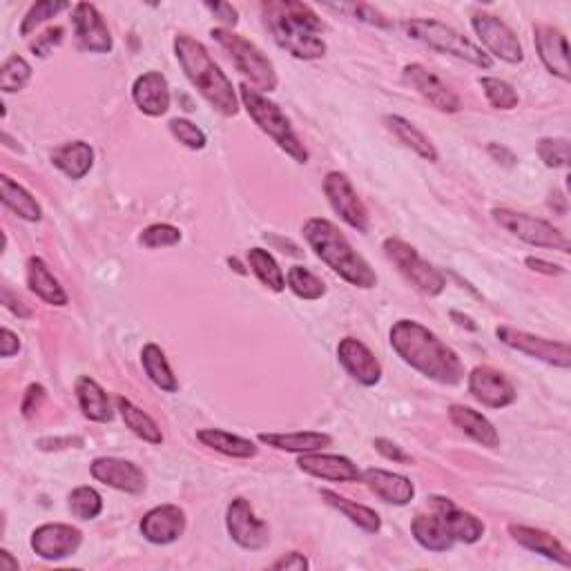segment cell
Returning a JSON list of instances; mask_svg holds the SVG:
<instances>
[{
    "label": "cell",
    "mask_w": 571,
    "mask_h": 571,
    "mask_svg": "<svg viewBox=\"0 0 571 571\" xmlns=\"http://www.w3.org/2000/svg\"><path fill=\"white\" fill-rule=\"evenodd\" d=\"M3 304L18 317H25V319L32 317V311H29V308L25 306V302H21V299L14 297L12 290H9V288H3Z\"/></svg>",
    "instance_id": "57"
},
{
    "label": "cell",
    "mask_w": 571,
    "mask_h": 571,
    "mask_svg": "<svg viewBox=\"0 0 571 571\" xmlns=\"http://www.w3.org/2000/svg\"><path fill=\"white\" fill-rule=\"evenodd\" d=\"M319 496L326 502V505H331L333 509L340 511L348 520L353 522V525L360 527L366 534H377V531L382 529V518L377 511H373L371 507H364V505H357V502L348 500L340 493H335L331 489H322L319 491Z\"/></svg>",
    "instance_id": "35"
},
{
    "label": "cell",
    "mask_w": 571,
    "mask_h": 571,
    "mask_svg": "<svg viewBox=\"0 0 571 571\" xmlns=\"http://www.w3.org/2000/svg\"><path fill=\"white\" fill-rule=\"evenodd\" d=\"M116 406H119L125 427L137 435V438L148 444H163V433L159 424L154 422L148 413L141 411L137 404H132L128 398L119 395V398H116Z\"/></svg>",
    "instance_id": "37"
},
{
    "label": "cell",
    "mask_w": 571,
    "mask_h": 571,
    "mask_svg": "<svg viewBox=\"0 0 571 571\" xmlns=\"http://www.w3.org/2000/svg\"><path fill=\"white\" fill-rule=\"evenodd\" d=\"M90 471L92 478L101 482V485L123 493H132V496H139V493H143L145 487H148L145 473L137 464L123 458H96Z\"/></svg>",
    "instance_id": "20"
},
{
    "label": "cell",
    "mask_w": 571,
    "mask_h": 571,
    "mask_svg": "<svg viewBox=\"0 0 571 571\" xmlns=\"http://www.w3.org/2000/svg\"><path fill=\"white\" fill-rule=\"evenodd\" d=\"M76 398H79V406L87 420L108 424L114 420V409L110 402V395L105 393L103 386L92 380V377H79L76 380Z\"/></svg>",
    "instance_id": "30"
},
{
    "label": "cell",
    "mask_w": 571,
    "mask_h": 571,
    "mask_svg": "<svg viewBox=\"0 0 571 571\" xmlns=\"http://www.w3.org/2000/svg\"><path fill=\"white\" fill-rule=\"evenodd\" d=\"M210 36L224 47L228 52L230 61L235 63L237 72H241L250 79V83L257 85L261 92H275L279 79L275 72V65L270 63V58L259 50L255 43H250L248 38L239 36L226 27H215L210 32Z\"/></svg>",
    "instance_id": "8"
},
{
    "label": "cell",
    "mask_w": 571,
    "mask_h": 571,
    "mask_svg": "<svg viewBox=\"0 0 571 571\" xmlns=\"http://www.w3.org/2000/svg\"><path fill=\"white\" fill-rule=\"evenodd\" d=\"M197 440L217 453H224L228 458L248 460L257 456V447L253 440L241 438V435L221 431V429H201L197 431Z\"/></svg>",
    "instance_id": "33"
},
{
    "label": "cell",
    "mask_w": 571,
    "mask_h": 571,
    "mask_svg": "<svg viewBox=\"0 0 571 571\" xmlns=\"http://www.w3.org/2000/svg\"><path fill=\"white\" fill-rule=\"evenodd\" d=\"M181 241V230L170 224H152L139 235V244L145 248H170Z\"/></svg>",
    "instance_id": "45"
},
{
    "label": "cell",
    "mask_w": 571,
    "mask_h": 571,
    "mask_svg": "<svg viewBox=\"0 0 571 571\" xmlns=\"http://www.w3.org/2000/svg\"><path fill=\"white\" fill-rule=\"evenodd\" d=\"M384 125L406 145V148H411L424 161L435 163L440 159V154H438V150H435L433 141L418 128V125H413L409 119H404V116H398V114H389V116H384Z\"/></svg>",
    "instance_id": "32"
},
{
    "label": "cell",
    "mask_w": 571,
    "mask_h": 571,
    "mask_svg": "<svg viewBox=\"0 0 571 571\" xmlns=\"http://www.w3.org/2000/svg\"><path fill=\"white\" fill-rule=\"evenodd\" d=\"M308 567H311V563H308V558L299 554V551H288V554L277 558L273 563L275 571H306Z\"/></svg>",
    "instance_id": "51"
},
{
    "label": "cell",
    "mask_w": 571,
    "mask_h": 571,
    "mask_svg": "<svg viewBox=\"0 0 571 571\" xmlns=\"http://www.w3.org/2000/svg\"><path fill=\"white\" fill-rule=\"evenodd\" d=\"M3 141H5L7 148H12V150H21V148H18V145H16V141H14L12 137H9L7 132H3Z\"/></svg>",
    "instance_id": "61"
},
{
    "label": "cell",
    "mask_w": 571,
    "mask_h": 571,
    "mask_svg": "<svg viewBox=\"0 0 571 571\" xmlns=\"http://www.w3.org/2000/svg\"><path fill=\"white\" fill-rule=\"evenodd\" d=\"M81 543H83L81 529H76L72 525H63V522H47V525L34 529L32 543L29 545H32L34 554L38 558L56 563V560H63L67 556L76 554Z\"/></svg>",
    "instance_id": "17"
},
{
    "label": "cell",
    "mask_w": 571,
    "mask_h": 571,
    "mask_svg": "<svg viewBox=\"0 0 571 571\" xmlns=\"http://www.w3.org/2000/svg\"><path fill=\"white\" fill-rule=\"evenodd\" d=\"M248 266L253 270L255 277L261 284L268 286L273 293H282L286 288V275L282 273V268L275 261V257L264 248H250L248 250Z\"/></svg>",
    "instance_id": "38"
},
{
    "label": "cell",
    "mask_w": 571,
    "mask_h": 571,
    "mask_svg": "<svg viewBox=\"0 0 571 571\" xmlns=\"http://www.w3.org/2000/svg\"><path fill=\"white\" fill-rule=\"evenodd\" d=\"M391 346L404 364L442 386H458L464 380V364L451 346L415 319H400L391 326Z\"/></svg>",
    "instance_id": "1"
},
{
    "label": "cell",
    "mask_w": 571,
    "mask_h": 571,
    "mask_svg": "<svg viewBox=\"0 0 571 571\" xmlns=\"http://www.w3.org/2000/svg\"><path fill=\"white\" fill-rule=\"evenodd\" d=\"M47 400V391L43 384H29L27 391H25V398L21 404V411H23V418L32 420L34 415L43 409V404Z\"/></svg>",
    "instance_id": "49"
},
{
    "label": "cell",
    "mask_w": 571,
    "mask_h": 571,
    "mask_svg": "<svg viewBox=\"0 0 571 571\" xmlns=\"http://www.w3.org/2000/svg\"><path fill=\"white\" fill-rule=\"evenodd\" d=\"M70 511L79 520H94L101 516L103 498L101 493L92 487H76L70 493Z\"/></svg>",
    "instance_id": "42"
},
{
    "label": "cell",
    "mask_w": 571,
    "mask_h": 571,
    "mask_svg": "<svg viewBox=\"0 0 571 571\" xmlns=\"http://www.w3.org/2000/svg\"><path fill=\"white\" fill-rule=\"evenodd\" d=\"M186 511L177 505H159L150 509L139 522L143 538L152 545H170L186 531Z\"/></svg>",
    "instance_id": "21"
},
{
    "label": "cell",
    "mask_w": 571,
    "mask_h": 571,
    "mask_svg": "<svg viewBox=\"0 0 571 571\" xmlns=\"http://www.w3.org/2000/svg\"><path fill=\"white\" fill-rule=\"evenodd\" d=\"M324 192L331 208L342 217L344 224L357 232H369V210H366L364 201L357 195L351 179L344 172H328L324 177Z\"/></svg>",
    "instance_id": "12"
},
{
    "label": "cell",
    "mask_w": 571,
    "mask_h": 571,
    "mask_svg": "<svg viewBox=\"0 0 571 571\" xmlns=\"http://www.w3.org/2000/svg\"><path fill=\"white\" fill-rule=\"evenodd\" d=\"M52 163L67 179L79 181L94 166V150L85 141H70L52 152Z\"/></svg>",
    "instance_id": "31"
},
{
    "label": "cell",
    "mask_w": 571,
    "mask_h": 571,
    "mask_svg": "<svg viewBox=\"0 0 571 571\" xmlns=\"http://www.w3.org/2000/svg\"><path fill=\"white\" fill-rule=\"evenodd\" d=\"M469 393L487 409H507L518 398L514 382L491 366H476L469 373Z\"/></svg>",
    "instance_id": "16"
},
{
    "label": "cell",
    "mask_w": 571,
    "mask_h": 571,
    "mask_svg": "<svg viewBox=\"0 0 571 571\" xmlns=\"http://www.w3.org/2000/svg\"><path fill=\"white\" fill-rule=\"evenodd\" d=\"M72 444H83L81 438H43L36 442V447L41 451H58V449H67Z\"/></svg>",
    "instance_id": "56"
},
{
    "label": "cell",
    "mask_w": 571,
    "mask_h": 571,
    "mask_svg": "<svg viewBox=\"0 0 571 571\" xmlns=\"http://www.w3.org/2000/svg\"><path fill=\"white\" fill-rule=\"evenodd\" d=\"M286 284L299 299H306V302H315V299H322L326 295V284L304 266L290 268Z\"/></svg>",
    "instance_id": "39"
},
{
    "label": "cell",
    "mask_w": 571,
    "mask_h": 571,
    "mask_svg": "<svg viewBox=\"0 0 571 571\" xmlns=\"http://www.w3.org/2000/svg\"><path fill=\"white\" fill-rule=\"evenodd\" d=\"M226 529L230 538L246 551H261L270 543V529L257 518L253 505L246 498H235L226 509Z\"/></svg>",
    "instance_id": "13"
},
{
    "label": "cell",
    "mask_w": 571,
    "mask_h": 571,
    "mask_svg": "<svg viewBox=\"0 0 571 571\" xmlns=\"http://www.w3.org/2000/svg\"><path fill=\"white\" fill-rule=\"evenodd\" d=\"M384 255L391 264L400 270V275L409 282L415 290H420L427 297H438L447 288V277H444L438 268L429 264L427 259H422L418 250L411 244L389 237L384 241Z\"/></svg>",
    "instance_id": "9"
},
{
    "label": "cell",
    "mask_w": 571,
    "mask_h": 571,
    "mask_svg": "<svg viewBox=\"0 0 571 571\" xmlns=\"http://www.w3.org/2000/svg\"><path fill=\"white\" fill-rule=\"evenodd\" d=\"M538 157L547 168H567L569 166V139H540Z\"/></svg>",
    "instance_id": "47"
},
{
    "label": "cell",
    "mask_w": 571,
    "mask_h": 571,
    "mask_svg": "<svg viewBox=\"0 0 571 571\" xmlns=\"http://www.w3.org/2000/svg\"><path fill=\"white\" fill-rule=\"evenodd\" d=\"M27 288L50 306H67V302H70L65 288L54 277L50 266H47L41 257L27 259Z\"/></svg>",
    "instance_id": "28"
},
{
    "label": "cell",
    "mask_w": 571,
    "mask_h": 571,
    "mask_svg": "<svg viewBox=\"0 0 571 571\" xmlns=\"http://www.w3.org/2000/svg\"><path fill=\"white\" fill-rule=\"evenodd\" d=\"M480 87L485 90V96H487V101L493 105L496 110H514L518 108V103H520V96L516 92V87L507 83V81H502V79H496V76H482L480 79Z\"/></svg>",
    "instance_id": "41"
},
{
    "label": "cell",
    "mask_w": 571,
    "mask_h": 571,
    "mask_svg": "<svg viewBox=\"0 0 571 571\" xmlns=\"http://www.w3.org/2000/svg\"><path fill=\"white\" fill-rule=\"evenodd\" d=\"M228 264H230L232 268H235V270H237V273H239V275H246V268H244V266H241V264H239V261H237V259H232V257H228Z\"/></svg>",
    "instance_id": "60"
},
{
    "label": "cell",
    "mask_w": 571,
    "mask_h": 571,
    "mask_svg": "<svg viewBox=\"0 0 571 571\" xmlns=\"http://www.w3.org/2000/svg\"><path fill=\"white\" fill-rule=\"evenodd\" d=\"M63 38H65V27H61V25L50 27V29H47V32L38 34L34 43H29V50L34 52V56L45 58V56H50V52L54 50V47H58V45L63 43Z\"/></svg>",
    "instance_id": "48"
},
{
    "label": "cell",
    "mask_w": 571,
    "mask_h": 571,
    "mask_svg": "<svg viewBox=\"0 0 571 571\" xmlns=\"http://www.w3.org/2000/svg\"><path fill=\"white\" fill-rule=\"evenodd\" d=\"M18 351H21V337L5 326L3 331H0V355L14 357Z\"/></svg>",
    "instance_id": "54"
},
{
    "label": "cell",
    "mask_w": 571,
    "mask_h": 571,
    "mask_svg": "<svg viewBox=\"0 0 571 571\" xmlns=\"http://www.w3.org/2000/svg\"><path fill=\"white\" fill-rule=\"evenodd\" d=\"M261 18L275 43L299 61H317L326 54L324 23L315 9L297 0H266Z\"/></svg>",
    "instance_id": "2"
},
{
    "label": "cell",
    "mask_w": 571,
    "mask_h": 571,
    "mask_svg": "<svg viewBox=\"0 0 571 571\" xmlns=\"http://www.w3.org/2000/svg\"><path fill=\"white\" fill-rule=\"evenodd\" d=\"M402 29L406 32V36L422 45H427L433 52L456 56L460 61H467L471 65L480 67V70H491L493 67V58L482 50V47H478L471 38L460 34L458 29H453L449 25L431 21V18L429 21L427 18H411V21L402 23Z\"/></svg>",
    "instance_id": "7"
},
{
    "label": "cell",
    "mask_w": 571,
    "mask_h": 571,
    "mask_svg": "<svg viewBox=\"0 0 571 571\" xmlns=\"http://www.w3.org/2000/svg\"><path fill=\"white\" fill-rule=\"evenodd\" d=\"M0 571H18V560L7 549H0Z\"/></svg>",
    "instance_id": "58"
},
{
    "label": "cell",
    "mask_w": 571,
    "mask_h": 571,
    "mask_svg": "<svg viewBox=\"0 0 571 571\" xmlns=\"http://www.w3.org/2000/svg\"><path fill=\"white\" fill-rule=\"evenodd\" d=\"M449 420L453 422V427L460 429L464 435H469V438L473 442H478L480 447H487V449L500 447V435L496 427H493L485 415L478 413L476 409H471V406L451 404Z\"/></svg>",
    "instance_id": "27"
},
{
    "label": "cell",
    "mask_w": 571,
    "mask_h": 571,
    "mask_svg": "<svg viewBox=\"0 0 571 571\" xmlns=\"http://www.w3.org/2000/svg\"><path fill=\"white\" fill-rule=\"evenodd\" d=\"M297 467L319 480L357 482L362 478V471L357 469V464L351 458L331 456V453H302V458L297 460Z\"/></svg>",
    "instance_id": "23"
},
{
    "label": "cell",
    "mask_w": 571,
    "mask_h": 571,
    "mask_svg": "<svg viewBox=\"0 0 571 571\" xmlns=\"http://www.w3.org/2000/svg\"><path fill=\"white\" fill-rule=\"evenodd\" d=\"M373 447L375 451L380 453V456H384L386 460H393V462H400V464H411V456L406 453L402 447H398L393 440H386V438H375L373 442Z\"/></svg>",
    "instance_id": "50"
},
{
    "label": "cell",
    "mask_w": 571,
    "mask_h": 571,
    "mask_svg": "<svg viewBox=\"0 0 571 571\" xmlns=\"http://www.w3.org/2000/svg\"><path fill=\"white\" fill-rule=\"evenodd\" d=\"M174 56H177L183 74L197 87L203 99L212 105V110H217L221 116L239 114L235 87H232L228 76L221 72V67L210 56L206 45L190 34H177L174 36Z\"/></svg>",
    "instance_id": "3"
},
{
    "label": "cell",
    "mask_w": 571,
    "mask_h": 571,
    "mask_svg": "<svg viewBox=\"0 0 571 571\" xmlns=\"http://www.w3.org/2000/svg\"><path fill=\"white\" fill-rule=\"evenodd\" d=\"M487 152L491 154L493 159H496L498 163H502V166H507V168H514L518 159H516V154L511 152L509 148H505V145H500V143H489L487 145Z\"/></svg>",
    "instance_id": "55"
},
{
    "label": "cell",
    "mask_w": 571,
    "mask_h": 571,
    "mask_svg": "<svg viewBox=\"0 0 571 571\" xmlns=\"http://www.w3.org/2000/svg\"><path fill=\"white\" fill-rule=\"evenodd\" d=\"M509 534L520 547L534 551V554L545 556L547 560H554V563L563 565V567H571L569 549L560 543L558 538L547 534V531L527 527V525H509Z\"/></svg>",
    "instance_id": "26"
},
{
    "label": "cell",
    "mask_w": 571,
    "mask_h": 571,
    "mask_svg": "<svg viewBox=\"0 0 571 571\" xmlns=\"http://www.w3.org/2000/svg\"><path fill=\"white\" fill-rule=\"evenodd\" d=\"M496 337L505 346L514 348V351L534 357V360H540L549 366H556V369L567 371L571 366V348L567 342L545 340V337L518 331V328L511 326H498Z\"/></svg>",
    "instance_id": "11"
},
{
    "label": "cell",
    "mask_w": 571,
    "mask_h": 571,
    "mask_svg": "<svg viewBox=\"0 0 571 571\" xmlns=\"http://www.w3.org/2000/svg\"><path fill=\"white\" fill-rule=\"evenodd\" d=\"M206 9H210V12L215 14V18H219V21L226 25V29L235 27L239 23L237 9L232 7L230 3H206Z\"/></svg>",
    "instance_id": "52"
},
{
    "label": "cell",
    "mask_w": 571,
    "mask_h": 571,
    "mask_svg": "<svg viewBox=\"0 0 571 571\" xmlns=\"http://www.w3.org/2000/svg\"><path fill=\"white\" fill-rule=\"evenodd\" d=\"M0 199H3L5 206L12 210L14 215H18L25 221H32V224H36V221L43 219L41 203H38L32 192L25 190L21 183L9 177V174H3V177H0Z\"/></svg>",
    "instance_id": "34"
},
{
    "label": "cell",
    "mask_w": 571,
    "mask_h": 571,
    "mask_svg": "<svg viewBox=\"0 0 571 571\" xmlns=\"http://www.w3.org/2000/svg\"><path fill=\"white\" fill-rule=\"evenodd\" d=\"M491 215L500 228H505L507 232H511V235L522 239L529 246L551 248L563 255L571 253L569 237L565 235V232H560L558 228L551 226L545 219L531 217V215H525V212H516L509 208H496Z\"/></svg>",
    "instance_id": "10"
},
{
    "label": "cell",
    "mask_w": 571,
    "mask_h": 571,
    "mask_svg": "<svg viewBox=\"0 0 571 571\" xmlns=\"http://www.w3.org/2000/svg\"><path fill=\"white\" fill-rule=\"evenodd\" d=\"M29 79H32V65L23 56H9L3 67H0V90L5 94L21 92Z\"/></svg>",
    "instance_id": "40"
},
{
    "label": "cell",
    "mask_w": 571,
    "mask_h": 571,
    "mask_svg": "<svg viewBox=\"0 0 571 571\" xmlns=\"http://www.w3.org/2000/svg\"><path fill=\"white\" fill-rule=\"evenodd\" d=\"M132 101L148 116H163L170 110V85L161 72H145L132 85Z\"/></svg>",
    "instance_id": "24"
},
{
    "label": "cell",
    "mask_w": 571,
    "mask_h": 571,
    "mask_svg": "<svg viewBox=\"0 0 571 571\" xmlns=\"http://www.w3.org/2000/svg\"><path fill=\"white\" fill-rule=\"evenodd\" d=\"M451 317L456 319L458 326H462V328H469V331H478V326L473 324V319H471V317L462 315V313H458V311H451Z\"/></svg>",
    "instance_id": "59"
},
{
    "label": "cell",
    "mask_w": 571,
    "mask_h": 571,
    "mask_svg": "<svg viewBox=\"0 0 571 571\" xmlns=\"http://www.w3.org/2000/svg\"><path fill=\"white\" fill-rule=\"evenodd\" d=\"M70 7L72 5L65 3V0H41V3L32 5L21 23V36H29L38 25H43L45 21H50V18L65 12V9Z\"/></svg>",
    "instance_id": "44"
},
{
    "label": "cell",
    "mask_w": 571,
    "mask_h": 571,
    "mask_svg": "<svg viewBox=\"0 0 571 571\" xmlns=\"http://www.w3.org/2000/svg\"><path fill=\"white\" fill-rule=\"evenodd\" d=\"M404 83L413 87L424 101H429L435 110L444 114H456L462 110L460 96L451 90L447 83H442L440 76H435L422 63H409L402 70Z\"/></svg>",
    "instance_id": "15"
},
{
    "label": "cell",
    "mask_w": 571,
    "mask_h": 571,
    "mask_svg": "<svg viewBox=\"0 0 571 571\" xmlns=\"http://www.w3.org/2000/svg\"><path fill=\"white\" fill-rule=\"evenodd\" d=\"M74 36L83 52L110 54L114 41L99 9L92 3H79L74 7Z\"/></svg>",
    "instance_id": "18"
},
{
    "label": "cell",
    "mask_w": 571,
    "mask_h": 571,
    "mask_svg": "<svg viewBox=\"0 0 571 571\" xmlns=\"http://www.w3.org/2000/svg\"><path fill=\"white\" fill-rule=\"evenodd\" d=\"M525 264H527V268L534 270V273L549 275V277H558V275L567 273V268L558 266V264H551V261H545V259H540V257H527Z\"/></svg>",
    "instance_id": "53"
},
{
    "label": "cell",
    "mask_w": 571,
    "mask_h": 571,
    "mask_svg": "<svg viewBox=\"0 0 571 571\" xmlns=\"http://www.w3.org/2000/svg\"><path fill=\"white\" fill-rule=\"evenodd\" d=\"M257 440L266 447L286 453H315L331 447L333 438L322 431H297V433H259Z\"/></svg>",
    "instance_id": "29"
},
{
    "label": "cell",
    "mask_w": 571,
    "mask_h": 571,
    "mask_svg": "<svg viewBox=\"0 0 571 571\" xmlns=\"http://www.w3.org/2000/svg\"><path fill=\"white\" fill-rule=\"evenodd\" d=\"M141 364H143L145 375H148L152 384L159 386L161 391H166V393L179 391V382H177V377H174L168 357L161 351V346L152 344V342L145 344L141 351Z\"/></svg>",
    "instance_id": "36"
},
{
    "label": "cell",
    "mask_w": 571,
    "mask_h": 571,
    "mask_svg": "<svg viewBox=\"0 0 571 571\" xmlns=\"http://www.w3.org/2000/svg\"><path fill=\"white\" fill-rule=\"evenodd\" d=\"M473 32L478 34V38L485 43L487 50L505 61L509 65H518L525 61V50H522V43L518 41V36L514 29H511L505 21H500L498 16L493 14H476L471 18Z\"/></svg>",
    "instance_id": "14"
},
{
    "label": "cell",
    "mask_w": 571,
    "mask_h": 571,
    "mask_svg": "<svg viewBox=\"0 0 571 571\" xmlns=\"http://www.w3.org/2000/svg\"><path fill=\"white\" fill-rule=\"evenodd\" d=\"M337 360H340L342 369L351 375L357 384H380L382 364L364 342L355 340V337H344V340L337 344Z\"/></svg>",
    "instance_id": "19"
},
{
    "label": "cell",
    "mask_w": 571,
    "mask_h": 571,
    "mask_svg": "<svg viewBox=\"0 0 571 571\" xmlns=\"http://www.w3.org/2000/svg\"><path fill=\"white\" fill-rule=\"evenodd\" d=\"M239 96L246 112L250 114V119L259 125L261 132H266L293 161L308 163L306 145L297 137L295 128L290 125V119L277 103L270 101L268 96L255 90V87H250L248 83L239 85Z\"/></svg>",
    "instance_id": "6"
},
{
    "label": "cell",
    "mask_w": 571,
    "mask_h": 571,
    "mask_svg": "<svg viewBox=\"0 0 571 571\" xmlns=\"http://www.w3.org/2000/svg\"><path fill=\"white\" fill-rule=\"evenodd\" d=\"M326 9H331V12H340L355 18V21L366 23L371 27H380V29H391V21L386 18L380 9L369 5V3H340V5H326Z\"/></svg>",
    "instance_id": "43"
},
{
    "label": "cell",
    "mask_w": 571,
    "mask_h": 571,
    "mask_svg": "<svg viewBox=\"0 0 571 571\" xmlns=\"http://www.w3.org/2000/svg\"><path fill=\"white\" fill-rule=\"evenodd\" d=\"M168 128L172 132V137L177 139L179 143L186 145V148L190 150H203L206 148V132H203L199 125H195L192 121L188 119H172L168 123Z\"/></svg>",
    "instance_id": "46"
},
{
    "label": "cell",
    "mask_w": 571,
    "mask_h": 571,
    "mask_svg": "<svg viewBox=\"0 0 571 571\" xmlns=\"http://www.w3.org/2000/svg\"><path fill=\"white\" fill-rule=\"evenodd\" d=\"M302 232L308 246L313 248V253L322 259L335 275H340L344 282L364 290L377 286V275L369 261L357 253L351 246V241L346 239L344 232L337 228L333 221L324 217H311L304 224Z\"/></svg>",
    "instance_id": "5"
},
{
    "label": "cell",
    "mask_w": 571,
    "mask_h": 571,
    "mask_svg": "<svg viewBox=\"0 0 571 571\" xmlns=\"http://www.w3.org/2000/svg\"><path fill=\"white\" fill-rule=\"evenodd\" d=\"M429 502L435 507L433 514H418L411 522V534L420 547L442 554L456 543L473 545L485 536V522L458 509L449 498L433 496Z\"/></svg>",
    "instance_id": "4"
},
{
    "label": "cell",
    "mask_w": 571,
    "mask_h": 571,
    "mask_svg": "<svg viewBox=\"0 0 571 571\" xmlns=\"http://www.w3.org/2000/svg\"><path fill=\"white\" fill-rule=\"evenodd\" d=\"M534 43L540 61L547 67V72L558 76L560 81H571V65H569V45L567 36L560 29L551 25L534 27Z\"/></svg>",
    "instance_id": "22"
},
{
    "label": "cell",
    "mask_w": 571,
    "mask_h": 571,
    "mask_svg": "<svg viewBox=\"0 0 571 571\" xmlns=\"http://www.w3.org/2000/svg\"><path fill=\"white\" fill-rule=\"evenodd\" d=\"M360 480L375 493L377 498L384 500L386 505L404 507L409 505L415 496L413 482L406 476H400V473L384 469H366Z\"/></svg>",
    "instance_id": "25"
}]
</instances>
